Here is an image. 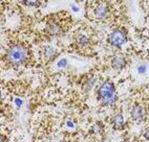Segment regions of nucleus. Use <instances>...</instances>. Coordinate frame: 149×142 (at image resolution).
<instances>
[{"label": "nucleus", "mask_w": 149, "mask_h": 142, "mask_svg": "<svg viewBox=\"0 0 149 142\" xmlns=\"http://www.w3.org/2000/svg\"><path fill=\"white\" fill-rule=\"evenodd\" d=\"M76 43L79 45V47L84 48V47H86L87 45H89L91 40H89V38H88L86 34H79V36H77V38H76Z\"/></svg>", "instance_id": "obj_8"}, {"label": "nucleus", "mask_w": 149, "mask_h": 142, "mask_svg": "<svg viewBox=\"0 0 149 142\" xmlns=\"http://www.w3.org/2000/svg\"><path fill=\"white\" fill-rule=\"evenodd\" d=\"M43 54L46 59L52 58L54 54H55V48L52 46V45H46L45 47L43 48Z\"/></svg>", "instance_id": "obj_10"}, {"label": "nucleus", "mask_w": 149, "mask_h": 142, "mask_svg": "<svg viewBox=\"0 0 149 142\" xmlns=\"http://www.w3.org/2000/svg\"><path fill=\"white\" fill-rule=\"evenodd\" d=\"M46 32L52 37H58L62 34L63 29H62L61 25L57 23L56 21H49L46 25Z\"/></svg>", "instance_id": "obj_5"}, {"label": "nucleus", "mask_w": 149, "mask_h": 142, "mask_svg": "<svg viewBox=\"0 0 149 142\" xmlns=\"http://www.w3.org/2000/svg\"><path fill=\"white\" fill-rule=\"evenodd\" d=\"M95 82H96V79H95V77H91V79H88L87 81H86V83L84 84V87H85L86 91L91 90V88L93 87V85H95Z\"/></svg>", "instance_id": "obj_11"}, {"label": "nucleus", "mask_w": 149, "mask_h": 142, "mask_svg": "<svg viewBox=\"0 0 149 142\" xmlns=\"http://www.w3.org/2000/svg\"><path fill=\"white\" fill-rule=\"evenodd\" d=\"M29 51L22 44H14L8 48L6 52V60L11 65L19 66L23 64L27 59Z\"/></svg>", "instance_id": "obj_1"}, {"label": "nucleus", "mask_w": 149, "mask_h": 142, "mask_svg": "<svg viewBox=\"0 0 149 142\" xmlns=\"http://www.w3.org/2000/svg\"><path fill=\"white\" fill-rule=\"evenodd\" d=\"M108 11L109 8L107 2H97L95 8H93V16L99 20H101L107 16Z\"/></svg>", "instance_id": "obj_4"}, {"label": "nucleus", "mask_w": 149, "mask_h": 142, "mask_svg": "<svg viewBox=\"0 0 149 142\" xmlns=\"http://www.w3.org/2000/svg\"><path fill=\"white\" fill-rule=\"evenodd\" d=\"M144 136H145V138H146L147 140H149V128H147V129L145 130V132H144Z\"/></svg>", "instance_id": "obj_16"}, {"label": "nucleus", "mask_w": 149, "mask_h": 142, "mask_svg": "<svg viewBox=\"0 0 149 142\" xmlns=\"http://www.w3.org/2000/svg\"><path fill=\"white\" fill-rule=\"evenodd\" d=\"M126 41H127V36L122 29H116L108 37V42L115 47H121Z\"/></svg>", "instance_id": "obj_3"}, {"label": "nucleus", "mask_w": 149, "mask_h": 142, "mask_svg": "<svg viewBox=\"0 0 149 142\" xmlns=\"http://www.w3.org/2000/svg\"><path fill=\"white\" fill-rule=\"evenodd\" d=\"M131 117L134 120H142L144 117V110L140 105H134L131 110Z\"/></svg>", "instance_id": "obj_6"}, {"label": "nucleus", "mask_w": 149, "mask_h": 142, "mask_svg": "<svg viewBox=\"0 0 149 142\" xmlns=\"http://www.w3.org/2000/svg\"><path fill=\"white\" fill-rule=\"evenodd\" d=\"M98 97L102 105H111L117 100L115 86L111 82L106 81L100 86L98 90Z\"/></svg>", "instance_id": "obj_2"}, {"label": "nucleus", "mask_w": 149, "mask_h": 142, "mask_svg": "<svg viewBox=\"0 0 149 142\" xmlns=\"http://www.w3.org/2000/svg\"><path fill=\"white\" fill-rule=\"evenodd\" d=\"M112 124L116 129H121L124 125V117L122 114H116L112 117Z\"/></svg>", "instance_id": "obj_9"}, {"label": "nucleus", "mask_w": 149, "mask_h": 142, "mask_svg": "<svg viewBox=\"0 0 149 142\" xmlns=\"http://www.w3.org/2000/svg\"><path fill=\"white\" fill-rule=\"evenodd\" d=\"M147 70V67H146V64H141V65L138 67V72L141 74H144L146 72Z\"/></svg>", "instance_id": "obj_13"}, {"label": "nucleus", "mask_w": 149, "mask_h": 142, "mask_svg": "<svg viewBox=\"0 0 149 142\" xmlns=\"http://www.w3.org/2000/svg\"><path fill=\"white\" fill-rule=\"evenodd\" d=\"M67 124H68V126H74L72 122H70V121H68V122H67Z\"/></svg>", "instance_id": "obj_18"}, {"label": "nucleus", "mask_w": 149, "mask_h": 142, "mask_svg": "<svg viewBox=\"0 0 149 142\" xmlns=\"http://www.w3.org/2000/svg\"><path fill=\"white\" fill-rule=\"evenodd\" d=\"M24 6H40L39 2H35V1H26V2H23Z\"/></svg>", "instance_id": "obj_15"}, {"label": "nucleus", "mask_w": 149, "mask_h": 142, "mask_svg": "<svg viewBox=\"0 0 149 142\" xmlns=\"http://www.w3.org/2000/svg\"><path fill=\"white\" fill-rule=\"evenodd\" d=\"M91 131H93V134H96V135L101 134L102 133V125L101 124H95V125L93 126Z\"/></svg>", "instance_id": "obj_12"}, {"label": "nucleus", "mask_w": 149, "mask_h": 142, "mask_svg": "<svg viewBox=\"0 0 149 142\" xmlns=\"http://www.w3.org/2000/svg\"><path fill=\"white\" fill-rule=\"evenodd\" d=\"M67 64V61L65 60V59H62V60H60L58 62V64H57V66L58 67H60V68H63V67H65Z\"/></svg>", "instance_id": "obj_14"}, {"label": "nucleus", "mask_w": 149, "mask_h": 142, "mask_svg": "<svg viewBox=\"0 0 149 142\" xmlns=\"http://www.w3.org/2000/svg\"><path fill=\"white\" fill-rule=\"evenodd\" d=\"M126 64L125 59L123 57H115V58L111 60V66L113 69H117V70H121L122 68H124V66Z\"/></svg>", "instance_id": "obj_7"}, {"label": "nucleus", "mask_w": 149, "mask_h": 142, "mask_svg": "<svg viewBox=\"0 0 149 142\" xmlns=\"http://www.w3.org/2000/svg\"><path fill=\"white\" fill-rule=\"evenodd\" d=\"M15 103L17 105V107H20V105H22V100L19 99V98H16V99H15Z\"/></svg>", "instance_id": "obj_17"}]
</instances>
